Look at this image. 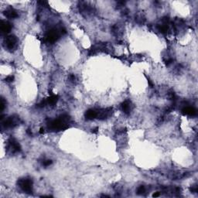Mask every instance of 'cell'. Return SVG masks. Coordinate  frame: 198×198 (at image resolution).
Returning a JSON list of instances; mask_svg holds the SVG:
<instances>
[{"instance_id": "6da1fadb", "label": "cell", "mask_w": 198, "mask_h": 198, "mask_svg": "<svg viewBox=\"0 0 198 198\" xmlns=\"http://www.w3.org/2000/svg\"><path fill=\"white\" fill-rule=\"evenodd\" d=\"M73 121L68 114H62L59 119L50 120L47 122V128L51 132H60L71 126Z\"/></svg>"}, {"instance_id": "7a4b0ae2", "label": "cell", "mask_w": 198, "mask_h": 198, "mask_svg": "<svg viewBox=\"0 0 198 198\" xmlns=\"http://www.w3.org/2000/svg\"><path fill=\"white\" fill-rule=\"evenodd\" d=\"M66 33V29L64 27L51 28L46 32V35L44 37V41L48 44H53L59 40L62 35H64Z\"/></svg>"}, {"instance_id": "3957f363", "label": "cell", "mask_w": 198, "mask_h": 198, "mask_svg": "<svg viewBox=\"0 0 198 198\" xmlns=\"http://www.w3.org/2000/svg\"><path fill=\"white\" fill-rule=\"evenodd\" d=\"M112 51V46L108 43H98L88 49V55L93 56L97 54L99 52H105L107 53H111Z\"/></svg>"}, {"instance_id": "277c9868", "label": "cell", "mask_w": 198, "mask_h": 198, "mask_svg": "<svg viewBox=\"0 0 198 198\" xmlns=\"http://www.w3.org/2000/svg\"><path fill=\"white\" fill-rule=\"evenodd\" d=\"M3 45L7 51L13 52L15 51L18 46V39L14 35H9L6 37L3 40Z\"/></svg>"}, {"instance_id": "5b68a950", "label": "cell", "mask_w": 198, "mask_h": 198, "mask_svg": "<svg viewBox=\"0 0 198 198\" xmlns=\"http://www.w3.org/2000/svg\"><path fill=\"white\" fill-rule=\"evenodd\" d=\"M33 180L29 178H21L17 181V185L22 191L27 194L33 193Z\"/></svg>"}, {"instance_id": "8992f818", "label": "cell", "mask_w": 198, "mask_h": 198, "mask_svg": "<svg viewBox=\"0 0 198 198\" xmlns=\"http://www.w3.org/2000/svg\"><path fill=\"white\" fill-rule=\"evenodd\" d=\"M20 123V117L17 115H12L8 117L7 119H4L1 122L2 128H15L19 126Z\"/></svg>"}, {"instance_id": "52a82bcc", "label": "cell", "mask_w": 198, "mask_h": 198, "mask_svg": "<svg viewBox=\"0 0 198 198\" xmlns=\"http://www.w3.org/2000/svg\"><path fill=\"white\" fill-rule=\"evenodd\" d=\"M78 7H79L80 13L86 18L90 17L95 13L94 7L86 2H80Z\"/></svg>"}, {"instance_id": "ba28073f", "label": "cell", "mask_w": 198, "mask_h": 198, "mask_svg": "<svg viewBox=\"0 0 198 198\" xmlns=\"http://www.w3.org/2000/svg\"><path fill=\"white\" fill-rule=\"evenodd\" d=\"M7 150L8 152L14 154L16 152H20L21 151V146L20 143L16 141V139L13 137H10L8 139V144H7Z\"/></svg>"}, {"instance_id": "9c48e42d", "label": "cell", "mask_w": 198, "mask_h": 198, "mask_svg": "<svg viewBox=\"0 0 198 198\" xmlns=\"http://www.w3.org/2000/svg\"><path fill=\"white\" fill-rule=\"evenodd\" d=\"M112 110L113 108L112 107L107 108L96 109V111H97V117H96V119H99V120H105V119H108L112 114Z\"/></svg>"}, {"instance_id": "30bf717a", "label": "cell", "mask_w": 198, "mask_h": 198, "mask_svg": "<svg viewBox=\"0 0 198 198\" xmlns=\"http://www.w3.org/2000/svg\"><path fill=\"white\" fill-rule=\"evenodd\" d=\"M13 29V25L8 21H4L2 20L1 21V25H0V29L2 32V34H7V33H10V31Z\"/></svg>"}, {"instance_id": "8fae6325", "label": "cell", "mask_w": 198, "mask_h": 198, "mask_svg": "<svg viewBox=\"0 0 198 198\" xmlns=\"http://www.w3.org/2000/svg\"><path fill=\"white\" fill-rule=\"evenodd\" d=\"M3 15L6 18H8V19H15V18H17L19 16L18 12L15 9L12 8V7H9L6 10H4L3 11Z\"/></svg>"}, {"instance_id": "7c38bea8", "label": "cell", "mask_w": 198, "mask_h": 198, "mask_svg": "<svg viewBox=\"0 0 198 198\" xmlns=\"http://www.w3.org/2000/svg\"><path fill=\"white\" fill-rule=\"evenodd\" d=\"M121 108L124 112V113L128 114L132 112V108H133V105L129 100H126L121 104Z\"/></svg>"}, {"instance_id": "4fadbf2b", "label": "cell", "mask_w": 198, "mask_h": 198, "mask_svg": "<svg viewBox=\"0 0 198 198\" xmlns=\"http://www.w3.org/2000/svg\"><path fill=\"white\" fill-rule=\"evenodd\" d=\"M123 26L121 24H115L112 27V32L113 35L117 37H120L121 36H122L123 34Z\"/></svg>"}, {"instance_id": "5bb4252c", "label": "cell", "mask_w": 198, "mask_h": 198, "mask_svg": "<svg viewBox=\"0 0 198 198\" xmlns=\"http://www.w3.org/2000/svg\"><path fill=\"white\" fill-rule=\"evenodd\" d=\"M182 113L183 114L190 115V116H195L197 114V109L191 106H184L182 109Z\"/></svg>"}, {"instance_id": "9a60e30c", "label": "cell", "mask_w": 198, "mask_h": 198, "mask_svg": "<svg viewBox=\"0 0 198 198\" xmlns=\"http://www.w3.org/2000/svg\"><path fill=\"white\" fill-rule=\"evenodd\" d=\"M84 116L88 120H93L97 117V111L96 109H88V111H86Z\"/></svg>"}, {"instance_id": "2e32d148", "label": "cell", "mask_w": 198, "mask_h": 198, "mask_svg": "<svg viewBox=\"0 0 198 198\" xmlns=\"http://www.w3.org/2000/svg\"><path fill=\"white\" fill-rule=\"evenodd\" d=\"M58 99H59V96H58V95H52L49 98H46V102H47V105H49L51 106H53L57 104Z\"/></svg>"}, {"instance_id": "e0dca14e", "label": "cell", "mask_w": 198, "mask_h": 198, "mask_svg": "<svg viewBox=\"0 0 198 198\" xmlns=\"http://www.w3.org/2000/svg\"><path fill=\"white\" fill-rule=\"evenodd\" d=\"M136 21L137 23H139L140 25L144 24V22H145V16L143 15V14H138L136 16Z\"/></svg>"}, {"instance_id": "ac0fdd59", "label": "cell", "mask_w": 198, "mask_h": 198, "mask_svg": "<svg viewBox=\"0 0 198 198\" xmlns=\"http://www.w3.org/2000/svg\"><path fill=\"white\" fill-rule=\"evenodd\" d=\"M6 101L2 97L1 100H0V111H1V112H3V110L6 108Z\"/></svg>"}, {"instance_id": "d6986e66", "label": "cell", "mask_w": 198, "mask_h": 198, "mask_svg": "<svg viewBox=\"0 0 198 198\" xmlns=\"http://www.w3.org/2000/svg\"><path fill=\"white\" fill-rule=\"evenodd\" d=\"M168 98H169L170 100H172V101H176V98H177L176 94L173 91H170V92L168 93Z\"/></svg>"}, {"instance_id": "ffe728a7", "label": "cell", "mask_w": 198, "mask_h": 198, "mask_svg": "<svg viewBox=\"0 0 198 198\" xmlns=\"http://www.w3.org/2000/svg\"><path fill=\"white\" fill-rule=\"evenodd\" d=\"M145 192V188L144 186H140V187H138V189H137V194H139V195H141V194H143Z\"/></svg>"}, {"instance_id": "44dd1931", "label": "cell", "mask_w": 198, "mask_h": 198, "mask_svg": "<svg viewBox=\"0 0 198 198\" xmlns=\"http://www.w3.org/2000/svg\"><path fill=\"white\" fill-rule=\"evenodd\" d=\"M52 163H53V161L51 160V159H44V160H43L42 165L44 166H51Z\"/></svg>"}, {"instance_id": "7402d4cb", "label": "cell", "mask_w": 198, "mask_h": 198, "mask_svg": "<svg viewBox=\"0 0 198 198\" xmlns=\"http://www.w3.org/2000/svg\"><path fill=\"white\" fill-rule=\"evenodd\" d=\"M69 81L72 84H75L76 81H77V77H76V76L74 74H70L69 75Z\"/></svg>"}, {"instance_id": "603a6c76", "label": "cell", "mask_w": 198, "mask_h": 198, "mask_svg": "<svg viewBox=\"0 0 198 198\" xmlns=\"http://www.w3.org/2000/svg\"><path fill=\"white\" fill-rule=\"evenodd\" d=\"M46 105H47V102H46V99H44V100H42V101H40V103L38 104V107H39V108H44V107H45Z\"/></svg>"}, {"instance_id": "cb8c5ba5", "label": "cell", "mask_w": 198, "mask_h": 198, "mask_svg": "<svg viewBox=\"0 0 198 198\" xmlns=\"http://www.w3.org/2000/svg\"><path fill=\"white\" fill-rule=\"evenodd\" d=\"M14 80V76H13V75H9V76H7L6 78H5V81L6 82H12Z\"/></svg>"}, {"instance_id": "d4e9b609", "label": "cell", "mask_w": 198, "mask_h": 198, "mask_svg": "<svg viewBox=\"0 0 198 198\" xmlns=\"http://www.w3.org/2000/svg\"><path fill=\"white\" fill-rule=\"evenodd\" d=\"M190 191L193 192V193H197L198 187L197 185H194V186H192V187L190 188Z\"/></svg>"}, {"instance_id": "484cf974", "label": "cell", "mask_w": 198, "mask_h": 198, "mask_svg": "<svg viewBox=\"0 0 198 198\" xmlns=\"http://www.w3.org/2000/svg\"><path fill=\"white\" fill-rule=\"evenodd\" d=\"M39 4L41 5V6H44V7H48V2H46V1H40V2H38Z\"/></svg>"}, {"instance_id": "4316f807", "label": "cell", "mask_w": 198, "mask_h": 198, "mask_svg": "<svg viewBox=\"0 0 198 198\" xmlns=\"http://www.w3.org/2000/svg\"><path fill=\"white\" fill-rule=\"evenodd\" d=\"M147 79H148V84H149V86H150V88H153L154 84H153V83L152 82V81H151L150 78H148V77H147Z\"/></svg>"}, {"instance_id": "83f0119b", "label": "cell", "mask_w": 198, "mask_h": 198, "mask_svg": "<svg viewBox=\"0 0 198 198\" xmlns=\"http://www.w3.org/2000/svg\"><path fill=\"white\" fill-rule=\"evenodd\" d=\"M160 192H156L155 194H153V195H152V197H159L160 196Z\"/></svg>"}, {"instance_id": "f1b7e54d", "label": "cell", "mask_w": 198, "mask_h": 198, "mask_svg": "<svg viewBox=\"0 0 198 198\" xmlns=\"http://www.w3.org/2000/svg\"><path fill=\"white\" fill-rule=\"evenodd\" d=\"M98 128L96 127L95 128H93L92 130H91V132H93V133H98Z\"/></svg>"}, {"instance_id": "f546056e", "label": "cell", "mask_w": 198, "mask_h": 198, "mask_svg": "<svg viewBox=\"0 0 198 198\" xmlns=\"http://www.w3.org/2000/svg\"><path fill=\"white\" fill-rule=\"evenodd\" d=\"M40 133V134H44L45 133V131H44V128H41L40 129V132H39Z\"/></svg>"}, {"instance_id": "4dcf8cb0", "label": "cell", "mask_w": 198, "mask_h": 198, "mask_svg": "<svg viewBox=\"0 0 198 198\" xmlns=\"http://www.w3.org/2000/svg\"><path fill=\"white\" fill-rule=\"evenodd\" d=\"M27 134H28L29 136H31V135H32V133H31V131H30V129H27Z\"/></svg>"}]
</instances>
